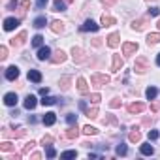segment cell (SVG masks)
Listing matches in <instances>:
<instances>
[{"instance_id":"obj_57","label":"cell","mask_w":160,"mask_h":160,"mask_svg":"<svg viewBox=\"0 0 160 160\" xmlns=\"http://www.w3.org/2000/svg\"><path fill=\"white\" fill-rule=\"evenodd\" d=\"M147 2H151V0H147Z\"/></svg>"},{"instance_id":"obj_7","label":"cell","mask_w":160,"mask_h":160,"mask_svg":"<svg viewBox=\"0 0 160 160\" xmlns=\"http://www.w3.org/2000/svg\"><path fill=\"white\" fill-rule=\"evenodd\" d=\"M147 25H149V19H136V21H132V30H143V28H147Z\"/></svg>"},{"instance_id":"obj_35","label":"cell","mask_w":160,"mask_h":160,"mask_svg":"<svg viewBox=\"0 0 160 160\" xmlns=\"http://www.w3.org/2000/svg\"><path fill=\"white\" fill-rule=\"evenodd\" d=\"M42 104L43 106H53V104H57V98H53V96H43V100H42Z\"/></svg>"},{"instance_id":"obj_11","label":"cell","mask_w":160,"mask_h":160,"mask_svg":"<svg viewBox=\"0 0 160 160\" xmlns=\"http://www.w3.org/2000/svg\"><path fill=\"white\" fill-rule=\"evenodd\" d=\"M64 60H66V53H64L62 49L55 51V55L51 57V62H53V64H60V62H64Z\"/></svg>"},{"instance_id":"obj_50","label":"cell","mask_w":160,"mask_h":160,"mask_svg":"<svg viewBox=\"0 0 160 160\" xmlns=\"http://www.w3.org/2000/svg\"><path fill=\"white\" fill-rule=\"evenodd\" d=\"M17 4H19L17 0H12V2L8 4V10H13V8H17Z\"/></svg>"},{"instance_id":"obj_16","label":"cell","mask_w":160,"mask_h":160,"mask_svg":"<svg viewBox=\"0 0 160 160\" xmlns=\"http://www.w3.org/2000/svg\"><path fill=\"white\" fill-rule=\"evenodd\" d=\"M25 40H27V32H25V30H21V32L17 34V38H13V40H12V45H13V47H15V45H23V43H25Z\"/></svg>"},{"instance_id":"obj_22","label":"cell","mask_w":160,"mask_h":160,"mask_svg":"<svg viewBox=\"0 0 160 160\" xmlns=\"http://www.w3.org/2000/svg\"><path fill=\"white\" fill-rule=\"evenodd\" d=\"M128 139H130L132 143H138V141L141 139V132H139L138 128H132V132L128 134Z\"/></svg>"},{"instance_id":"obj_17","label":"cell","mask_w":160,"mask_h":160,"mask_svg":"<svg viewBox=\"0 0 160 160\" xmlns=\"http://www.w3.org/2000/svg\"><path fill=\"white\" fill-rule=\"evenodd\" d=\"M122 66H124V62H122L121 55H113V66H111V70H113V72H119Z\"/></svg>"},{"instance_id":"obj_33","label":"cell","mask_w":160,"mask_h":160,"mask_svg":"<svg viewBox=\"0 0 160 160\" xmlns=\"http://www.w3.org/2000/svg\"><path fill=\"white\" fill-rule=\"evenodd\" d=\"M77 156V151H64L62 154H60V158L62 160H68V158H75Z\"/></svg>"},{"instance_id":"obj_53","label":"cell","mask_w":160,"mask_h":160,"mask_svg":"<svg viewBox=\"0 0 160 160\" xmlns=\"http://www.w3.org/2000/svg\"><path fill=\"white\" fill-rule=\"evenodd\" d=\"M40 94H42V96H45V94H49V89H40Z\"/></svg>"},{"instance_id":"obj_28","label":"cell","mask_w":160,"mask_h":160,"mask_svg":"<svg viewBox=\"0 0 160 160\" xmlns=\"http://www.w3.org/2000/svg\"><path fill=\"white\" fill-rule=\"evenodd\" d=\"M45 25H47V19H45L43 15H40V17L34 19V27H36V28H43Z\"/></svg>"},{"instance_id":"obj_42","label":"cell","mask_w":160,"mask_h":160,"mask_svg":"<svg viewBox=\"0 0 160 160\" xmlns=\"http://www.w3.org/2000/svg\"><path fill=\"white\" fill-rule=\"evenodd\" d=\"M100 100H102V96H100L98 92H94V94H91V102H92V104H98Z\"/></svg>"},{"instance_id":"obj_34","label":"cell","mask_w":160,"mask_h":160,"mask_svg":"<svg viewBox=\"0 0 160 160\" xmlns=\"http://www.w3.org/2000/svg\"><path fill=\"white\" fill-rule=\"evenodd\" d=\"M0 151H4V152L13 151V143H10V141H2V143H0Z\"/></svg>"},{"instance_id":"obj_36","label":"cell","mask_w":160,"mask_h":160,"mask_svg":"<svg viewBox=\"0 0 160 160\" xmlns=\"http://www.w3.org/2000/svg\"><path fill=\"white\" fill-rule=\"evenodd\" d=\"M83 132H85L87 136H94V134H98V130H96L94 126H91V124H87V126H83Z\"/></svg>"},{"instance_id":"obj_55","label":"cell","mask_w":160,"mask_h":160,"mask_svg":"<svg viewBox=\"0 0 160 160\" xmlns=\"http://www.w3.org/2000/svg\"><path fill=\"white\" fill-rule=\"evenodd\" d=\"M156 27H158V28H160V21H158V23H156Z\"/></svg>"},{"instance_id":"obj_49","label":"cell","mask_w":160,"mask_h":160,"mask_svg":"<svg viewBox=\"0 0 160 160\" xmlns=\"http://www.w3.org/2000/svg\"><path fill=\"white\" fill-rule=\"evenodd\" d=\"M21 8H23V10H28V8H30V0H23V2H21Z\"/></svg>"},{"instance_id":"obj_46","label":"cell","mask_w":160,"mask_h":160,"mask_svg":"<svg viewBox=\"0 0 160 160\" xmlns=\"http://www.w3.org/2000/svg\"><path fill=\"white\" fill-rule=\"evenodd\" d=\"M115 122H117V121H115V117H113V115H109L108 119H104V124H115Z\"/></svg>"},{"instance_id":"obj_20","label":"cell","mask_w":160,"mask_h":160,"mask_svg":"<svg viewBox=\"0 0 160 160\" xmlns=\"http://www.w3.org/2000/svg\"><path fill=\"white\" fill-rule=\"evenodd\" d=\"M28 79H30V81H34V83H40L42 81V73L38 70H28Z\"/></svg>"},{"instance_id":"obj_39","label":"cell","mask_w":160,"mask_h":160,"mask_svg":"<svg viewBox=\"0 0 160 160\" xmlns=\"http://www.w3.org/2000/svg\"><path fill=\"white\" fill-rule=\"evenodd\" d=\"M66 122L68 124H77V115H73V113L66 115Z\"/></svg>"},{"instance_id":"obj_9","label":"cell","mask_w":160,"mask_h":160,"mask_svg":"<svg viewBox=\"0 0 160 160\" xmlns=\"http://www.w3.org/2000/svg\"><path fill=\"white\" fill-rule=\"evenodd\" d=\"M119 43H121V34L119 32H113V34L108 36V45L109 47H117Z\"/></svg>"},{"instance_id":"obj_32","label":"cell","mask_w":160,"mask_h":160,"mask_svg":"<svg viewBox=\"0 0 160 160\" xmlns=\"http://www.w3.org/2000/svg\"><path fill=\"white\" fill-rule=\"evenodd\" d=\"M34 147H36V141H28V143H27V145L23 147V151H21V154H28V152H30V151H32Z\"/></svg>"},{"instance_id":"obj_15","label":"cell","mask_w":160,"mask_h":160,"mask_svg":"<svg viewBox=\"0 0 160 160\" xmlns=\"http://www.w3.org/2000/svg\"><path fill=\"white\" fill-rule=\"evenodd\" d=\"M42 122H43L45 126H53V124L57 122V115H55V113H45L43 119H42Z\"/></svg>"},{"instance_id":"obj_47","label":"cell","mask_w":160,"mask_h":160,"mask_svg":"<svg viewBox=\"0 0 160 160\" xmlns=\"http://www.w3.org/2000/svg\"><path fill=\"white\" fill-rule=\"evenodd\" d=\"M158 136H160V134H158L156 130H151V132H149V139H152V141H154V139H158Z\"/></svg>"},{"instance_id":"obj_26","label":"cell","mask_w":160,"mask_h":160,"mask_svg":"<svg viewBox=\"0 0 160 160\" xmlns=\"http://www.w3.org/2000/svg\"><path fill=\"white\" fill-rule=\"evenodd\" d=\"M66 10V2L64 0H55L53 2V12H64Z\"/></svg>"},{"instance_id":"obj_48","label":"cell","mask_w":160,"mask_h":160,"mask_svg":"<svg viewBox=\"0 0 160 160\" xmlns=\"http://www.w3.org/2000/svg\"><path fill=\"white\" fill-rule=\"evenodd\" d=\"M151 109H152L154 113H156V111H160V102H152V104H151Z\"/></svg>"},{"instance_id":"obj_19","label":"cell","mask_w":160,"mask_h":160,"mask_svg":"<svg viewBox=\"0 0 160 160\" xmlns=\"http://www.w3.org/2000/svg\"><path fill=\"white\" fill-rule=\"evenodd\" d=\"M36 96H32V94H28L27 98H25V109H34L36 108Z\"/></svg>"},{"instance_id":"obj_54","label":"cell","mask_w":160,"mask_h":160,"mask_svg":"<svg viewBox=\"0 0 160 160\" xmlns=\"http://www.w3.org/2000/svg\"><path fill=\"white\" fill-rule=\"evenodd\" d=\"M156 64H158V66H160V53H158V55H156Z\"/></svg>"},{"instance_id":"obj_45","label":"cell","mask_w":160,"mask_h":160,"mask_svg":"<svg viewBox=\"0 0 160 160\" xmlns=\"http://www.w3.org/2000/svg\"><path fill=\"white\" fill-rule=\"evenodd\" d=\"M109 106H111V108H121V98H113V100L109 102Z\"/></svg>"},{"instance_id":"obj_43","label":"cell","mask_w":160,"mask_h":160,"mask_svg":"<svg viewBox=\"0 0 160 160\" xmlns=\"http://www.w3.org/2000/svg\"><path fill=\"white\" fill-rule=\"evenodd\" d=\"M100 2H102L104 8H109V6H113V4L117 2V0H100Z\"/></svg>"},{"instance_id":"obj_8","label":"cell","mask_w":160,"mask_h":160,"mask_svg":"<svg viewBox=\"0 0 160 160\" xmlns=\"http://www.w3.org/2000/svg\"><path fill=\"white\" fill-rule=\"evenodd\" d=\"M72 57H73V60H75L77 64L85 60V55H83V49H81V47H73V49H72Z\"/></svg>"},{"instance_id":"obj_40","label":"cell","mask_w":160,"mask_h":160,"mask_svg":"<svg viewBox=\"0 0 160 160\" xmlns=\"http://www.w3.org/2000/svg\"><path fill=\"white\" fill-rule=\"evenodd\" d=\"M45 154H47V158H55L57 156V151H55V147H47V151H45Z\"/></svg>"},{"instance_id":"obj_6","label":"cell","mask_w":160,"mask_h":160,"mask_svg":"<svg viewBox=\"0 0 160 160\" xmlns=\"http://www.w3.org/2000/svg\"><path fill=\"white\" fill-rule=\"evenodd\" d=\"M17 77H19V68H17V66L6 68V79H10V81H15Z\"/></svg>"},{"instance_id":"obj_13","label":"cell","mask_w":160,"mask_h":160,"mask_svg":"<svg viewBox=\"0 0 160 160\" xmlns=\"http://www.w3.org/2000/svg\"><path fill=\"white\" fill-rule=\"evenodd\" d=\"M77 91L81 92V94H87L89 92V85L85 81V77H77Z\"/></svg>"},{"instance_id":"obj_38","label":"cell","mask_w":160,"mask_h":160,"mask_svg":"<svg viewBox=\"0 0 160 160\" xmlns=\"http://www.w3.org/2000/svg\"><path fill=\"white\" fill-rule=\"evenodd\" d=\"M53 141H55V139H53V136H49V134L42 138V145H43V147H49V145H51Z\"/></svg>"},{"instance_id":"obj_29","label":"cell","mask_w":160,"mask_h":160,"mask_svg":"<svg viewBox=\"0 0 160 160\" xmlns=\"http://www.w3.org/2000/svg\"><path fill=\"white\" fill-rule=\"evenodd\" d=\"M156 94H158V89H156V87H149V89L145 91V96H147L149 100H154Z\"/></svg>"},{"instance_id":"obj_4","label":"cell","mask_w":160,"mask_h":160,"mask_svg":"<svg viewBox=\"0 0 160 160\" xmlns=\"http://www.w3.org/2000/svg\"><path fill=\"white\" fill-rule=\"evenodd\" d=\"M17 27H19V19H15V17L4 19V30H6V32H12V30L17 28Z\"/></svg>"},{"instance_id":"obj_25","label":"cell","mask_w":160,"mask_h":160,"mask_svg":"<svg viewBox=\"0 0 160 160\" xmlns=\"http://www.w3.org/2000/svg\"><path fill=\"white\" fill-rule=\"evenodd\" d=\"M77 134H79L77 124H75V126L72 124V128H68V130H66V138H68V139H75V138H77Z\"/></svg>"},{"instance_id":"obj_41","label":"cell","mask_w":160,"mask_h":160,"mask_svg":"<svg viewBox=\"0 0 160 160\" xmlns=\"http://www.w3.org/2000/svg\"><path fill=\"white\" fill-rule=\"evenodd\" d=\"M6 57H8V47H6V45H2V47H0V58L4 60Z\"/></svg>"},{"instance_id":"obj_3","label":"cell","mask_w":160,"mask_h":160,"mask_svg":"<svg viewBox=\"0 0 160 160\" xmlns=\"http://www.w3.org/2000/svg\"><path fill=\"white\" fill-rule=\"evenodd\" d=\"M100 28V25H96L92 19H87L83 25H81V28H79V30H81V32H96Z\"/></svg>"},{"instance_id":"obj_23","label":"cell","mask_w":160,"mask_h":160,"mask_svg":"<svg viewBox=\"0 0 160 160\" xmlns=\"http://www.w3.org/2000/svg\"><path fill=\"white\" fill-rule=\"evenodd\" d=\"M160 42V32H152L147 36V45H156Z\"/></svg>"},{"instance_id":"obj_37","label":"cell","mask_w":160,"mask_h":160,"mask_svg":"<svg viewBox=\"0 0 160 160\" xmlns=\"http://www.w3.org/2000/svg\"><path fill=\"white\" fill-rule=\"evenodd\" d=\"M115 152H117L119 156H124V154L128 152V149H126V145H124V143H121V145H117V149H115Z\"/></svg>"},{"instance_id":"obj_21","label":"cell","mask_w":160,"mask_h":160,"mask_svg":"<svg viewBox=\"0 0 160 160\" xmlns=\"http://www.w3.org/2000/svg\"><path fill=\"white\" fill-rule=\"evenodd\" d=\"M100 23H102L104 27H111V25H115L117 21H115V17H111V15L104 13V15H102V19H100Z\"/></svg>"},{"instance_id":"obj_27","label":"cell","mask_w":160,"mask_h":160,"mask_svg":"<svg viewBox=\"0 0 160 160\" xmlns=\"http://www.w3.org/2000/svg\"><path fill=\"white\" fill-rule=\"evenodd\" d=\"M152 152H154V149H152V145H151V143H143V145H141V154L151 156Z\"/></svg>"},{"instance_id":"obj_2","label":"cell","mask_w":160,"mask_h":160,"mask_svg":"<svg viewBox=\"0 0 160 160\" xmlns=\"http://www.w3.org/2000/svg\"><path fill=\"white\" fill-rule=\"evenodd\" d=\"M134 70H136L138 73H145V72L149 70V58H147V57H138L136 62H134Z\"/></svg>"},{"instance_id":"obj_44","label":"cell","mask_w":160,"mask_h":160,"mask_svg":"<svg viewBox=\"0 0 160 160\" xmlns=\"http://www.w3.org/2000/svg\"><path fill=\"white\" fill-rule=\"evenodd\" d=\"M158 13H160V8H149V15L151 17H156Z\"/></svg>"},{"instance_id":"obj_51","label":"cell","mask_w":160,"mask_h":160,"mask_svg":"<svg viewBox=\"0 0 160 160\" xmlns=\"http://www.w3.org/2000/svg\"><path fill=\"white\" fill-rule=\"evenodd\" d=\"M36 4H38V8H45V4H47V0H36Z\"/></svg>"},{"instance_id":"obj_31","label":"cell","mask_w":160,"mask_h":160,"mask_svg":"<svg viewBox=\"0 0 160 160\" xmlns=\"http://www.w3.org/2000/svg\"><path fill=\"white\" fill-rule=\"evenodd\" d=\"M32 45H34V47H42V45H43V36L36 34V36L32 38Z\"/></svg>"},{"instance_id":"obj_52","label":"cell","mask_w":160,"mask_h":160,"mask_svg":"<svg viewBox=\"0 0 160 160\" xmlns=\"http://www.w3.org/2000/svg\"><path fill=\"white\" fill-rule=\"evenodd\" d=\"M79 109L85 111V109H87V104H85V102H79Z\"/></svg>"},{"instance_id":"obj_30","label":"cell","mask_w":160,"mask_h":160,"mask_svg":"<svg viewBox=\"0 0 160 160\" xmlns=\"http://www.w3.org/2000/svg\"><path fill=\"white\" fill-rule=\"evenodd\" d=\"M85 115H87L89 119H96V117H98V108L94 106V108H91V109H85Z\"/></svg>"},{"instance_id":"obj_1","label":"cell","mask_w":160,"mask_h":160,"mask_svg":"<svg viewBox=\"0 0 160 160\" xmlns=\"http://www.w3.org/2000/svg\"><path fill=\"white\" fill-rule=\"evenodd\" d=\"M109 81H111V77L106 75V73H92V75H91V83H92L94 87H104V85H108Z\"/></svg>"},{"instance_id":"obj_12","label":"cell","mask_w":160,"mask_h":160,"mask_svg":"<svg viewBox=\"0 0 160 160\" xmlns=\"http://www.w3.org/2000/svg\"><path fill=\"white\" fill-rule=\"evenodd\" d=\"M145 109V104H141V102H132L130 106H128V113H141Z\"/></svg>"},{"instance_id":"obj_56","label":"cell","mask_w":160,"mask_h":160,"mask_svg":"<svg viewBox=\"0 0 160 160\" xmlns=\"http://www.w3.org/2000/svg\"><path fill=\"white\" fill-rule=\"evenodd\" d=\"M66 2H73V0H66Z\"/></svg>"},{"instance_id":"obj_14","label":"cell","mask_w":160,"mask_h":160,"mask_svg":"<svg viewBox=\"0 0 160 160\" xmlns=\"http://www.w3.org/2000/svg\"><path fill=\"white\" fill-rule=\"evenodd\" d=\"M4 104L10 106V108H12V106H17V94H15V92H8V94L4 96Z\"/></svg>"},{"instance_id":"obj_10","label":"cell","mask_w":160,"mask_h":160,"mask_svg":"<svg viewBox=\"0 0 160 160\" xmlns=\"http://www.w3.org/2000/svg\"><path fill=\"white\" fill-rule=\"evenodd\" d=\"M45 58H51V49L47 45H42L38 49V60H45Z\"/></svg>"},{"instance_id":"obj_5","label":"cell","mask_w":160,"mask_h":160,"mask_svg":"<svg viewBox=\"0 0 160 160\" xmlns=\"http://www.w3.org/2000/svg\"><path fill=\"white\" fill-rule=\"evenodd\" d=\"M138 51V43L134 42H124L122 43V55H134Z\"/></svg>"},{"instance_id":"obj_18","label":"cell","mask_w":160,"mask_h":160,"mask_svg":"<svg viewBox=\"0 0 160 160\" xmlns=\"http://www.w3.org/2000/svg\"><path fill=\"white\" fill-rule=\"evenodd\" d=\"M70 83H72V77H70V75H62L58 87H60L62 91H68V89H70Z\"/></svg>"},{"instance_id":"obj_24","label":"cell","mask_w":160,"mask_h":160,"mask_svg":"<svg viewBox=\"0 0 160 160\" xmlns=\"http://www.w3.org/2000/svg\"><path fill=\"white\" fill-rule=\"evenodd\" d=\"M51 30H53L55 34H60V32L64 30V23H62V21H53V23H51Z\"/></svg>"}]
</instances>
